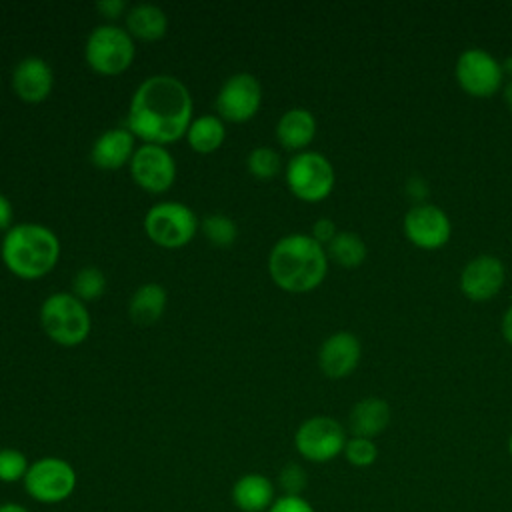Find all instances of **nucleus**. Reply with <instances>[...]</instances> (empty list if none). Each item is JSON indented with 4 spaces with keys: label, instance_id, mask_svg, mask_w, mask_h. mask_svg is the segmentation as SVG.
Returning a JSON list of instances; mask_svg holds the SVG:
<instances>
[{
    "label": "nucleus",
    "instance_id": "9d476101",
    "mask_svg": "<svg viewBox=\"0 0 512 512\" xmlns=\"http://www.w3.org/2000/svg\"><path fill=\"white\" fill-rule=\"evenodd\" d=\"M262 106V84L254 74L236 72L216 94V112L222 120L240 124L252 120Z\"/></svg>",
    "mask_w": 512,
    "mask_h": 512
},
{
    "label": "nucleus",
    "instance_id": "5701e85b",
    "mask_svg": "<svg viewBox=\"0 0 512 512\" xmlns=\"http://www.w3.org/2000/svg\"><path fill=\"white\" fill-rule=\"evenodd\" d=\"M224 138H226V126L218 114H202L198 118H192L186 132L188 146L198 154L216 152L222 146Z\"/></svg>",
    "mask_w": 512,
    "mask_h": 512
},
{
    "label": "nucleus",
    "instance_id": "4c0bfd02",
    "mask_svg": "<svg viewBox=\"0 0 512 512\" xmlns=\"http://www.w3.org/2000/svg\"><path fill=\"white\" fill-rule=\"evenodd\" d=\"M502 96H504V102H506L508 110L512 112V80H508V82H506V86H504V92H502Z\"/></svg>",
    "mask_w": 512,
    "mask_h": 512
},
{
    "label": "nucleus",
    "instance_id": "9b49d317",
    "mask_svg": "<svg viewBox=\"0 0 512 512\" xmlns=\"http://www.w3.org/2000/svg\"><path fill=\"white\" fill-rule=\"evenodd\" d=\"M456 82L474 98L494 96L504 80L500 62L482 48H468L456 60Z\"/></svg>",
    "mask_w": 512,
    "mask_h": 512
},
{
    "label": "nucleus",
    "instance_id": "393cba45",
    "mask_svg": "<svg viewBox=\"0 0 512 512\" xmlns=\"http://www.w3.org/2000/svg\"><path fill=\"white\" fill-rule=\"evenodd\" d=\"M106 290V276L98 266H84L72 278V294L86 302L98 300Z\"/></svg>",
    "mask_w": 512,
    "mask_h": 512
},
{
    "label": "nucleus",
    "instance_id": "2eb2a0df",
    "mask_svg": "<svg viewBox=\"0 0 512 512\" xmlns=\"http://www.w3.org/2000/svg\"><path fill=\"white\" fill-rule=\"evenodd\" d=\"M362 346L356 334L348 330H338L330 334L318 350V366L328 378H346L352 374L360 362Z\"/></svg>",
    "mask_w": 512,
    "mask_h": 512
},
{
    "label": "nucleus",
    "instance_id": "4468645a",
    "mask_svg": "<svg viewBox=\"0 0 512 512\" xmlns=\"http://www.w3.org/2000/svg\"><path fill=\"white\" fill-rule=\"evenodd\" d=\"M506 280V270L500 258L480 254L472 258L460 272V290L472 302H486L494 298Z\"/></svg>",
    "mask_w": 512,
    "mask_h": 512
},
{
    "label": "nucleus",
    "instance_id": "c756f323",
    "mask_svg": "<svg viewBox=\"0 0 512 512\" xmlns=\"http://www.w3.org/2000/svg\"><path fill=\"white\" fill-rule=\"evenodd\" d=\"M306 484H308V474H306V470L300 464L288 462V464H284L280 468V472H278V486H280L282 494L302 496Z\"/></svg>",
    "mask_w": 512,
    "mask_h": 512
},
{
    "label": "nucleus",
    "instance_id": "ddd939ff",
    "mask_svg": "<svg viewBox=\"0 0 512 512\" xmlns=\"http://www.w3.org/2000/svg\"><path fill=\"white\" fill-rule=\"evenodd\" d=\"M402 228L408 242L422 250L442 248L452 234V224L448 214L432 202L414 204L406 212Z\"/></svg>",
    "mask_w": 512,
    "mask_h": 512
},
{
    "label": "nucleus",
    "instance_id": "f8f14e48",
    "mask_svg": "<svg viewBox=\"0 0 512 512\" xmlns=\"http://www.w3.org/2000/svg\"><path fill=\"white\" fill-rule=\"evenodd\" d=\"M132 180L150 194H162L176 180V160L166 146L140 144L128 164Z\"/></svg>",
    "mask_w": 512,
    "mask_h": 512
},
{
    "label": "nucleus",
    "instance_id": "f704fd0d",
    "mask_svg": "<svg viewBox=\"0 0 512 512\" xmlns=\"http://www.w3.org/2000/svg\"><path fill=\"white\" fill-rule=\"evenodd\" d=\"M14 212H12V202L0 192V230L8 232L14 224H12Z\"/></svg>",
    "mask_w": 512,
    "mask_h": 512
},
{
    "label": "nucleus",
    "instance_id": "72a5a7b5",
    "mask_svg": "<svg viewBox=\"0 0 512 512\" xmlns=\"http://www.w3.org/2000/svg\"><path fill=\"white\" fill-rule=\"evenodd\" d=\"M406 194L414 204H424L426 196H428V184L424 178L420 176H412L406 182Z\"/></svg>",
    "mask_w": 512,
    "mask_h": 512
},
{
    "label": "nucleus",
    "instance_id": "c85d7f7f",
    "mask_svg": "<svg viewBox=\"0 0 512 512\" xmlns=\"http://www.w3.org/2000/svg\"><path fill=\"white\" fill-rule=\"evenodd\" d=\"M28 468H30V462L22 450L0 448V482L4 484L22 482Z\"/></svg>",
    "mask_w": 512,
    "mask_h": 512
},
{
    "label": "nucleus",
    "instance_id": "412c9836",
    "mask_svg": "<svg viewBox=\"0 0 512 512\" xmlns=\"http://www.w3.org/2000/svg\"><path fill=\"white\" fill-rule=\"evenodd\" d=\"M126 30L134 40L156 42L164 38L168 30V16L156 4H136L126 12Z\"/></svg>",
    "mask_w": 512,
    "mask_h": 512
},
{
    "label": "nucleus",
    "instance_id": "b1692460",
    "mask_svg": "<svg viewBox=\"0 0 512 512\" xmlns=\"http://www.w3.org/2000/svg\"><path fill=\"white\" fill-rule=\"evenodd\" d=\"M326 254L342 268H358L368 256V246L360 234L344 230L326 246Z\"/></svg>",
    "mask_w": 512,
    "mask_h": 512
},
{
    "label": "nucleus",
    "instance_id": "39448f33",
    "mask_svg": "<svg viewBox=\"0 0 512 512\" xmlns=\"http://www.w3.org/2000/svg\"><path fill=\"white\" fill-rule=\"evenodd\" d=\"M136 56L134 38L116 24L96 26L84 44L86 64L102 76H116L130 68Z\"/></svg>",
    "mask_w": 512,
    "mask_h": 512
},
{
    "label": "nucleus",
    "instance_id": "7c9ffc66",
    "mask_svg": "<svg viewBox=\"0 0 512 512\" xmlns=\"http://www.w3.org/2000/svg\"><path fill=\"white\" fill-rule=\"evenodd\" d=\"M268 512H316L314 506L304 496H290L282 494L274 500Z\"/></svg>",
    "mask_w": 512,
    "mask_h": 512
},
{
    "label": "nucleus",
    "instance_id": "4be33fe9",
    "mask_svg": "<svg viewBox=\"0 0 512 512\" xmlns=\"http://www.w3.org/2000/svg\"><path fill=\"white\" fill-rule=\"evenodd\" d=\"M166 290L158 282H146L138 286L128 302V314L134 324L150 326L158 322L166 310Z\"/></svg>",
    "mask_w": 512,
    "mask_h": 512
},
{
    "label": "nucleus",
    "instance_id": "7ed1b4c3",
    "mask_svg": "<svg viewBox=\"0 0 512 512\" xmlns=\"http://www.w3.org/2000/svg\"><path fill=\"white\" fill-rule=\"evenodd\" d=\"M0 258L8 272L22 280H38L54 270L60 260V240L44 224L22 222L4 232Z\"/></svg>",
    "mask_w": 512,
    "mask_h": 512
},
{
    "label": "nucleus",
    "instance_id": "bb28decb",
    "mask_svg": "<svg viewBox=\"0 0 512 512\" xmlns=\"http://www.w3.org/2000/svg\"><path fill=\"white\" fill-rule=\"evenodd\" d=\"M248 172L258 180H272L282 170L280 154L270 146H256L246 156Z\"/></svg>",
    "mask_w": 512,
    "mask_h": 512
},
{
    "label": "nucleus",
    "instance_id": "423d86ee",
    "mask_svg": "<svg viewBox=\"0 0 512 512\" xmlns=\"http://www.w3.org/2000/svg\"><path fill=\"white\" fill-rule=\"evenodd\" d=\"M284 178L288 190L302 202H320L328 198L336 184L332 162L316 150L294 154L284 168Z\"/></svg>",
    "mask_w": 512,
    "mask_h": 512
},
{
    "label": "nucleus",
    "instance_id": "f03ea898",
    "mask_svg": "<svg viewBox=\"0 0 512 512\" xmlns=\"http://www.w3.org/2000/svg\"><path fill=\"white\" fill-rule=\"evenodd\" d=\"M272 282L284 292L304 294L316 290L328 272V254L310 234L282 236L268 254Z\"/></svg>",
    "mask_w": 512,
    "mask_h": 512
},
{
    "label": "nucleus",
    "instance_id": "58836bf2",
    "mask_svg": "<svg viewBox=\"0 0 512 512\" xmlns=\"http://www.w3.org/2000/svg\"><path fill=\"white\" fill-rule=\"evenodd\" d=\"M500 66H502V74H504V76H508V78L512 80V56L504 58V60L500 62Z\"/></svg>",
    "mask_w": 512,
    "mask_h": 512
},
{
    "label": "nucleus",
    "instance_id": "dca6fc26",
    "mask_svg": "<svg viewBox=\"0 0 512 512\" xmlns=\"http://www.w3.org/2000/svg\"><path fill=\"white\" fill-rule=\"evenodd\" d=\"M12 88L22 102H44L54 88V70L44 58L26 56L14 66Z\"/></svg>",
    "mask_w": 512,
    "mask_h": 512
},
{
    "label": "nucleus",
    "instance_id": "f3484780",
    "mask_svg": "<svg viewBox=\"0 0 512 512\" xmlns=\"http://www.w3.org/2000/svg\"><path fill=\"white\" fill-rule=\"evenodd\" d=\"M136 148V136L126 126L110 128L94 140L90 160L100 170H118L130 164Z\"/></svg>",
    "mask_w": 512,
    "mask_h": 512
},
{
    "label": "nucleus",
    "instance_id": "a211bd4d",
    "mask_svg": "<svg viewBox=\"0 0 512 512\" xmlns=\"http://www.w3.org/2000/svg\"><path fill=\"white\" fill-rule=\"evenodd\" d=\"M230 496L240 512H268V508L278 498L276 484L260 472L242 474L234 482Z\"/></svg>",
    "mask_w": 512,
    "mask_h": 512
},
{
    "label": "nucleus",
    "instance_id": "20e7f679",
    "mask_svg": "<svg viewBox=\"0 0 512 512\" xmlns=\"http://www.w3.org/2000/svg\"><path fill=\"white\" fill-rule=\"evenodd\" d=\"M40 326L60 346L82 344L92 328L88 306L72 292H54L40 306Z\"/></svg>",
    "mask_w": 512,
    "mask_h": 512
},
{
    "label": "nucleus",
    "instance_id": "e433bc0d",
    "mask_svg": "<svg viewBox=\"0 0 512 512\" xmlns=\"http://www.w3.org/2000/svg\"><path fill=\"white\" fill-rule=\"evenodd\" d=\"M0 512H32V510L20 502H2Z\"/></svg>",
    "mask_w": 512,
    "mask_h": 512
},
{
    "label": "nucleus",
    "instance_id": "aec40b11",
    "mask_svg": "<svg viewBox=\"0 0 512 512\" xmlns=\"http://www.w3.org/2000/svg\"><path fill=\"white\" fill-rule=\"evenodd\" d=\"M316 136V118L308 108L302 106H294L290 110H286L278 124H276V140L288 148L298 152H304L310 142Z\"/></svg>",
    "mask_w": 512,
    "mask_h": 512
},
{
    "label": "nucleus",
    "instance_id": "cd10ccee",
    "mask_svg": "<svg viewBox=\"0 0 512 512\" xmlns=\"http://www.w3.org/2000/svg\"><path fill=\"white\" fill-rule=\"evenodd\" d=\"M342 456L354 468H368V466H372L378 460V446H376V442L372 438L350 436L346 440Z\"/></svg>",
    "mask_w": 512,
    "mask_h": 512
},
{
    "label": "nucleus",
    "instance_id": "6e6552de",
    "mask_svg": "<svg viewBox=\"0 0 512 512\" xmlns=\"http://www.w3.org/2000/svg\"><path fill=\"white\" fill-rule=\"evenodd\" d=\"M200 224L194 210L176 200H164L154 204L144 216L146 236L162 248H182L198 232Z\"/></svg>",
    "mask_w": 512,
    "mask_h": 512
},
{
    "label": "nucleus",
    "instance_id": "ea45409f",
    "mask_svg": "<svg viewBox=\"0 0 512 512\" xmlns=\"http://www.w3.org/2000/svg\"><path fill=\"white\" fill-rule=\"evenodd\" d=\"M508 452H510V456H512V432H510V436H508Z\"/></svg>",
    "mask_w": 512,
    "mask_h": 512
},
{
    "label": "nucleus",
    "instance_id": "1a4fd4ad",
    "mask_svg": "<svg viewBox=\"0 0 512 512\" xmlns=\"http://www.w3.org/2000/svg\"><path fill=\"white\" fill-rule=\"evenodd\" d=\"M346 428L332 416H310L294 432L296 452L314 464H324L344 452Z\"/></svg>",
    "mask_w": 512,
    "mask_h": 512
},
{
    "label": "nucleus",
    "instance_id": "c9c22d12",
    "mask_svg": "<svg viewBox=\"0 0 512 512\" xmlns=\"http://www.w3.org/2000/svg\"><path fill=\"white\" fill-rule=\"evenodd\" d=\"M502 336L512 346V304L508 306V310L502 316Z\"/></svg>",
    "mask_w": 512,
    "mask_h": 512
},
{
    "label": "nucleus",
    "instance_id": "0eeeda50",
    "mask_svg": "<svg viewBox=\"0 0 512 512\" xmlns=\"http://www.w3.org/2000/svg\"><path fill=\"white\" fill-rule=\"evenodd\" d=\"M26 494L38 504H60L68 500L78 484L74 466L60 456H42L30 462L22 480Z\"/></svg>",
    "mask_w": 512,
    "mask_h": 512
},
{
    "label": "nucleus",
    "instance_id": "a19ab883",
    "mask_svg": "<svg viewBox=\"0 0 512 512\" xmlns=\"http://www.w3.org/2000/svg\"><path fill=\"white\" fill-rule=\"evenodd\" d=\"M0 80H2V76H0Z\"/></svg>",
    "mask_w": 512,
    "mask_h": 512
},
{
    "label": "nucleus",
    "instance_id": "2f4dec72",
    "mask_svg": "<svg viewBox=\"0 0 512 512\" xmlns=\"http://www.w3.org/2000/svg\"><path fill=\"white\" fill-rule=\"evenodd\" d=\"M336 234H338L336 224H334V220H330V218H318V220L314 222V226H312V232H310V236H312L318 244H322L324 248L336 238Z\"/></svg>",
    "mask_w": 512,
    "mask_h": 512
},
{
    "label": "nucleus",
    "instance_id": "6ab92c4d",
    "mask_svg": "<svg viewBox=\"0 0 512 512\" xmlns=\"http://www.w3.org/2000/svg\"><path fill=\"white\" fill-rule=\"evenodd\" d=\"M390 416H392V412L384 398L366 396L350 408L348 430L352 436H362V438L374 440L388 428Z\"/></svg>",
    "mask_w": 512,
    "mask_h": 512
},
{
    "label": "nucleus",
    "instance_id": "f257e3e1",
    "mask_svg": "<svg viewBox=\"0 0 512 512\" xmlns=\"http://www.w3.org/2000/svg\"><path fill=\"white\" fill-rule=\"evenodd\" d=\"M192 94L188 86L172 74L144 78L134 90L126 128L142 144L166 146L186 136L192 122Z\"/></svg>",
    "mask_w": 512,
    "mask_h": 512
},
{
    "label": "nucleus",
    "instance_id": "473e14b6",
    "mask_svg": "<svg viewBox=\"0 0 512 512\" xmlns=\"http://www.w3.org/2000/svg\"><path fill=\"white\" fill-rule=\"evenodd\" d=\"M96 10L108 18V20H116L120 16H126L128 12V4L124 0H98L96 2Z\"/></svg>",
    "mask_w": 512,
    "mask_h": 512
},
{
    "label": "nucleus",
    "instance_id": "a878e982",
    "mask_svg": "<svg viewBox=\"0 0 512 512\" xmlns=\"http://www.w3.org/2000/svg\"><path fill=\"white\" fill-rule=\"evenodd\" d=\"M200 228H202V234L206 236V240L220 248L232 246L238 238V226L226 214H208L200 222Z\"/></svg>",
    "mask_w": 512,
    "mask_h": 512
}]
</instances>
